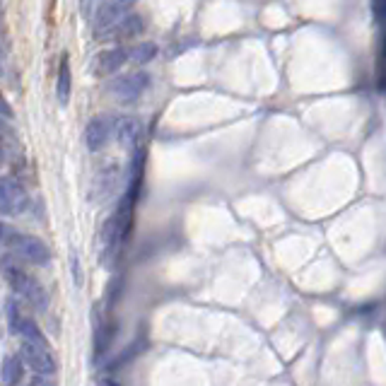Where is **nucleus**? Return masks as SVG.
<instances>
[{
  "label": "nucleus",
  "instance_id": "1",
  "mask_svg": "<svg viewBox=\"0 0 386 386\" xmlns=\"http://www.w3.org/2000/svg\"><path fill=\"white\" fill-rule=\"evenodd\" d=\"M0 273H3V278L8 280V285L13 287L20 297H25L34 309H46V304H49L46 290L39 285V282L17 263L13 259V254L0 259Z\"/></svg>",
  "mask_w": 386,
  "mask_h": 386
},
{
  "label": "nucleus",
  "instance_id": "2",
  "mask_svg": "<svg viewBox=\"0 0 386 386\" xmlns=\"http://www.w3.org/2000/svg\"><path fill=\"white\" fill-rule=\"evenodd\" d=\"M3 249H8L13 256L27 261V263H34V266H46L51 261L49 247L39 239V237L22 235V232L13 230V227H8V235H5V247Z\"/></svg>",
  "mask_w": 386,
  "mask_h": 386
},
{
  "label": "nucleus",
  "instance_id": "3",
  "mask_svg": "<svg viewBox=\"0 0 386 386\" xmlns=\"http://www.w3.org/2000/svg\"><path fill=\"white\" fill-rule=\"evenodd\" d=\"M130 10H133V3H128V0H109V3H101L94 15V37L99 39L111 37V32L126 20Z\"/></svg>",
  "mask_w": 386,
  "mask_h": 386
},
{
  "label": "nucleus",
  "instance_id": "4",
  "mask_svg": "<svg viewBox=\"0 0 386 386\" xmlns=\"http://www.w3.org/2000/svg\"><path fill=\"white\" fill-rule=\"evenodd\" d=\"M147 87H150V75L140 70V73H128V75L113 77V80L106 85V92L116 101H121V104H130V101L138 99Z\"/></svg>",
  "mask_w": 386,
  "mask_h": 386
},
{
  "label": "nucleus",
  "instance_id": "5",
  "mask_svg": "<svg viewBox=\"0 0 386 386\" xmlns=\"http://www.w3.org/2000/svg\"><path fill=\"white\" fill-rule=\"evenodd\" d=\"M30 206V193L13 177H0V213L20 215Z\"/></svg>",
  "mask_w": 386,
  "mask_h": 386
},
{
  "label": "nucleus",
  "instance_id": "6",
  "mask_svg": "<svg viewBox=\"0 0 386 386\" xmlns=\"http://www.w3.org/2000/svg\"><path fill=\"white\" fill-rule=\"evenodd\" d=\"M20 357L22 362H25L30 370H34L39 374V377H49V374H54L58 370V365H56L54 355L49 353V348H42V345H34V343H22L20 348Z\"/></svg>",
  "mask_w": 386,
  "mask_h": 386
},
{
  "label": "nucleus",
  "instance_id": "7",
  "mask_svg": "<svg viewBox=\"0 0 386 386\" xmlns=\"http://www.w3.org/2000/svg\"><path fill=\"white\" fill-rule=\"evenodd\" d=\"M113 138L126 150H135L143 140V123L135 116H116L113 118Z\"/></svg>",
  "mask_w": 386,
  "mask_h": 386
},
{
  "label": "nucleus",
  "instance_id": "8",
  "mask_svg": "<svg viewBox=\"0 0 386 386\" xmlns=\"http://www.w3.org/2000/svg\"><path fill=\"white\" fill-rule=\"evenodd\" d=\"M113 138V118L111 116H94L85 128V143L92 152L106 147V143Z\"/></svg>",
  "mask_w": 386,
  "mask_h": 386
},
{
  "label": "nucleus",
  "instance_id": "9",
  "mask_svg": "<svg viewBox=\"0 0 386 386\" xmlns=\"http://www.w3.org/2000/svg\"><path fill=\"white\" fill-rule=\"evenodd\" d=\"M128 61V51L121 49V46H113V49H106L96 56V73L99 75H113L116 70H121Z\"/></svg>",
  "mask_w": 386,
  "mask_h": 386
},
{
  "label": "nucleus",
  "instance_id": "10",
  "mask_svg": "<svg viewBox=\"0 0 386 386\" xmlns=\"http://www.w3.org/2000/svg\"><path fill=\"white\" fill-rule=\"evenodd\" d=\"M25 377V362L17 355H8L3 360V367H0V382L5 386H17Z\"/></svg>",
  "mask_w": 386,
  "mask_h": 386
},
{
  "label": "nucleus",
  "instance_id": "11",
  "mask_svg": "<svg viewBox=\"0 0 386 386\" xmlns=\"http://www.w3.org/2000/svg\"><path fill=\"white\" fill-rule=\"evenodd\" d=\"M70 87H73L70 61H68V54H63L61 56V66H58V80H56V96H58L61 104H68V99H70Z\"/></svg>",
  "mask_w": 386,
  "mask_h": 386
},
{
  "label": "nucleus",
  "instance_id": "12",
  "mask_svg": "<svg viewBox=\"0 0 386 386\" xmlns=\"http://www.w3.org/2000/svg\"><path fill=\"white\" fill-rule=\"evenodd\" d=\"M145 30V22H143V17L140 15H135V13H130L126 20L121 22V25L116 27V30L111 32V39H135V37H140Z\"/></svg>",
  "mask_w": 386,
  "mask_h": 386
},
{
  "label": "nucleus",
  "instance_id": "13",
  "mask_svg": "<svg viewBox=\"0 0 386 386\" xmlns=\"http://www.w3.org/2000/svg\"><path fill=\"white\" fill-rule=\"evenodd\" d=\"M155 56H157V46L155 44H150V42H140L128 51V61H133V63H138V66L150 63Z\"/></svg>",
  "mask_w": 386,
  "mask_h": 386
},
{
  "label": "nucleus",
  "instance_id": "14",
  "mask_svg": "<svg viewBox=\"0 0 386 386\" xmlns=\"http://www.w3.org/2000/svg\"><path fill=\"white\" fill-rule=\"evenodd\" d=\"M116 174H118V169L113 167V164H109V167L101 169V172L96 174V191H99V198H106L113 191V186H116Z\"/></svg>",
  "mask_w": 386,
  "mask_h": 386
},
{
  "label": "nucleus",
  "instance_id": "15",
  "mask_svg": "<svg viewBox=\"0 0 386 386\" xmlns=\"http://www.w3.org/2000/svg\"><path fill=\"white\" fill-rule=\"evenodd\" d=\"M20 336H25L27 343H34V345H42V348H49L46 338H44V333L39 331V326L34 323L32 319H25L20 326Z\"/></svg>",
  "mask_w": 386,
  "mask_h": 386
},
{
  "label": "nucleus",
  "instance_id": "16",
  "mask_svg": "<svg viewBox=\"0 0 386 386\" xmlns=\"http://www.w3.org/2000/svg\"><path fill=\"white\" fill-rule=\"evenodd\" d=\"M111 338H113V326H101L99 333H96V338H94V353L96 355L106 353V348H109Z\"/></svg>",
  "mask_w": 386,
  "mask_h": 386
},
{
  "label": "nucleus",
  "instance_id": "17",
  "mask_svg": "<svg viewBox=\"0 0 386 386\" xmlns=\"http://www.w3.org/2000/svg\"><path fill=\"white\" fill-rule=\"evenodd\" d=\"M8 316H10V331L13 333H20V326H22V316H20V309H17V304L10 299L8 302Z\"/></svg>",
  "mask_w": 386,
  "mask_h": 386
},
{
  "label": "nucleus",
  "instance_id": "18",
  "mask_svg": "<svg viewBox=\"0 0 386 386\" xmlns=\"http://www.w3.org/2000/svg\"><path fill=\"white\" fill-rule=\"evenodd\" d=\"M0 116H3V118H13L15 116L13 106L8 104V99L3 96V92H0Z\"/></svg>",
  "mask_w": 386,
  "mask_h": 386
},
{
  "label": "nucleus",
  "instance_id": "19",
  "mask_svg": "<svg viewBox=\"0 0 386 386\" xmlns=\"http://www.w3.org/2000/svg\"><path fill=\"white\" fill-rule=\"evenodd\" d=\"M70 261H73V278H75V282L80 285V282H82V275H80V261H77L75 256H73Z\"/></svg>",
  "mask_w": 386,
  "mask_h": 386
},
{
  "label": "nucleus",
  "instance_id": "20",
  "mask_svg": "<svg viewBox=\"0 0 386 386\" xmlns=\"http://www.w3.org/2000/svg\"><path fill=\"white\" fill-rule=\"evenodd\" d=\"M30 386H54V384L46 382V379H44V377H34L32 382H30Z\"/></svg>",
  "mask_w": 386,
  "mask_h": 386
},
{
  "label": "nucleus",
  "instance_id": "21",
  "mask_svg": "<svg viewBox=\"0 0 386 386\" xmlns=\"http://www.w3.org/2000/svg\"><path fill=\"white\" fill-rule=\"evenodd\" d=\"M8 227H10V225H3V223H0V247H5V235H8Z\"/></svg>",
  "mask_w": 386,
  "mask_h": 386
},
{
  "label": "nucleus",
  "instance_id": "22",
  "mask_svg": "<svg viewBox=\"0 0 386 386\" xmlns=\"http://www.w3.org/2000/svg\"><path fill=\"white\" fill-rule=\"evenodd\" d=\"M0 133H13V130H10V126H8V123H5V118L3 116H0Z\"/></svg>",
  "mask_w": 386,
  "mask_h": 386
},
{
  "label": "nucleus",
  "instance_id": "23",
  "mask_svg": "<svg viewBox=\"0 0 386 386\" xmlns=\"http://www.w3.org/2000/svg\"><path fill=\"white\" fill-rule=\"evenodd\" d=\"M0 162H5V145H3V135H0Z\"/></svg>",
  "mask_w": 386,
  "mask_h": 386
}]
</instances>
